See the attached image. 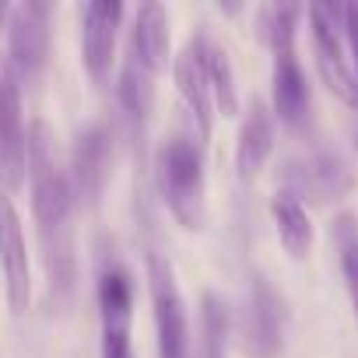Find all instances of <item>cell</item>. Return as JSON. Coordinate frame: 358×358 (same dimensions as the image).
Wrapping results in <instances>:
<instances>
[{
	"label": "cell",
	"instance_id": "6da1fadb",
	"mask_svg": "<svg viewBox=\"0 0 358 358\" xmlns=\"http://www.w3.org/2000/svg\"><path fill=\"white\" fill-rule=\"evenodd\" d=\"M25 148H29V190H32V215L43 236L46 250V267L53 278V292H71L74 281V253H71V179L57 165L53 151V130L46 120H32L25 130Z\"/></svg>",
	"mask_w": 358,
	"mask_h": 358
},
{
	"label": "cell",
	"instance_id": "7a4b0ae2",
	"mask_svg": "<svg viewBox=\"0 0 358 358\" xmlns=\"http://www.w3.org/2000/svg\"><path fill=\"white\" fill-rule=\"evenodd\" d=\"M302 8L295 4H271L260 8V39L274 53V71H271V102L274 113L281 116L285 127L299 130L309 123V81L295 53V32H299Z\"/></svg>",
	"mask_w": 358,
	"mask_h": 358
},
{
	"label": "cell",
	"instance_id": "3957f363",
	"mask_svg": "<svg viewBox=\"0 0 358 358\" xmlns=\"http://www.w3.org/2000/svg\"><path fill=\"white\" fill-rule=\"evenodd\" d=\"M155 183L172 211V218L187 232L204 229L208 218V183H204V155L190 134H172L155 151Z\"/></svg>",
	"mask_w": 358,
	"mask_h": 358
},
{
	"label": "cell",
	"instance_id": "277c9868",
	"mask_svg": "<svg viewBox=\"0 0 358 358\" xmlns=\"http://www.w3.org/2000/svg\"><path fill=\"white\" fill-rule=\"evenodd\" d=\"M309 36H313V57H316V71L320 81L327 85V92L334 99H341L344 106L358 109V78L355 67L344 57V8L341 4H309Z\"/></svg>",
	"mask_w": 358,
	"mask_h": 358
},
{
	"label": "cell",
	"instance_id": "5b68a950",
	"mask_svg": "<svg viewBox=\"0 0 358 358\" xmlns=\"http://www.w3.org/2000/svg\"><path fill=\"white\" fill-rule=\"evenodd\" d=\"M148 292H151V309H155L158 355L162 358H190L187 302L176 285L172 264L158 250H148Z\"/></svg>",
	"mask_w": 358,
	"mask_h": 358
},
{
	"label": "cell",
	"instance_id": "8992f818",
	"mask_svg": "<svg viewBox=\"0 0 358 358\" xmlns=\"http://www.w3.org/2000/svg\"><path fill=\"white\" fill-rule=\"evenodd\" d=\"M239 351L250 358H278L285 341V299L264 274H253L250 295L236 316Z\"/></svg>",
	"mask_w": 358,
	"mask_h": 358
},
{
	"label": "cell",
	"instance_id": "52a82bcc",
	"mask_svg": "<svg viewBox=\"0 0 358 358\" xmlns=\"http://www.w3.org/2000/svg\"><path fill=\"white\" fill-rule=\"evenodd\" d=\"M50 60V8L46 4H18L8 15V71L15 74L18 88L36 85Z\"/></svg>",
	"mask_w": 358,
	"mask_h": 358
},
{
	"label": "cell",
	"instance_id": "ba28073f",
	"mask_svg": "<svg viewBox=\"0 0 358 358\" xmlns=\"http://www.w3.org/2000/svg\"><path fill=\"white\" fill-rule=\"evenodd\" d=\"M285 183H288L285 190L299 201L309 197L313 204H330L355 187V169L337 151H313L285 165Z\"/></svg>",
	"mask_w": 358,
	"mask_h": 358
},
{
	"label": "cell",
	"instance_id": "9c48e42d",
	"mask_svg": "<svg viewBox=\"0 0 358 358\" xmlns=\"http://www.w3.org/2000/svg\"><path fill=\"white\" fill-rule=\"evenodd\" d=\"M208 32H194L187 50L176 57L172 64V78H176V92L179 99L187 102L190 116H194V130H197V141L208 144L211 130H215V99H211V81H208Z\"/></svg>",
	"mask_w": 358,
	"mask_h": 358
},
{
	"label": "cell",
	"instance_id": "30bf717a",
	"mask_svg": "<svg viewBox=\"0 0 358 358\" xmlns=\"http://www.w3.org/2000/svg\"><path fill=\"white\" fill-rule=\"evenodd\" d=\"M109 155H113V134L102 120L78 130L74 148H71V176L67 179H71V194L88 208H95L106 190Z\"/></svg>",
	"mask_w": 358,
	"mask_h": 358
},
{
	"label": "cell",
	"instance_id": "8fae6325",
	"mask_svg": "<svg viewBox=\"0 0 358 358\" xmlns=\"http://www.w3.org/2000/svg\"><path fill=\"white\" fill-rule=\"evenodd\" d=\"M29 148L22 123V88L8 64H0V176L11 190H22L29 176Z\"/></svg>",
	"mask_w": 358,
	"mask_h": 358
},
{
	"label": "cell",
	"instance_id": "7c38bea8",
	"mask_svg": "<svg viewBox=\"0 0 358 358\" xmlns=\"http://www.w3.org/2000/svg\"><path fill=\"white\" fill-rule=\"evenodd\" d=\"M123 22V4L120 0H92L81 15V64L92 81H106L113 71V53H116V36Z\"/></svg>",
	"mask_w": 358,
	"mask_h": 358
},
{
	"label": "cell",
	"instance_id": "4fadbf2b",
	"mask_svg": "<svg viewBox=\"0 0 358 358\" xmlns=\"http://www.w3.org/2000/svg\"><path fill=\"white\" fill-rule=\"evenodd\" d=\"M0 271H4V292L11 313H25L32 299V274H29V246L22 218L11 197H0Z\"/></svg>",
	"mask_w": 358,
	"mask_h": 358
},
{
	"label": "cell",
	"instance_id": "5bb4252c",
	"mask_svg": "<svg viewBox=\"0 0 358 358\" xmlns=\"http://www.w3.org/2000/svg\"><path fill=\"white\" fill-rule=\"evenodd\" d=\"M274 151V116L267 109L264 99H253L250 109H246V120L239 127V137H236V169H239V179H253L260 176V169L267 165Z\"/></svg>",
	"mask_w": 358,
	"mask_h": 358
},
{
	"label": "cell",
	"instance_id": "9a60e30c",
	"mask_svg": "<svg viewBox=\"0 0 358 358\" xmlns=\"http://www.w3.org/2000/svg\"><path fill=\"white\" fill-rule=\"evenodd\" d=\"M99 313H102V334H130L134 278L120 260H106L99 271Z\"/></svg>",
	"mask_w": 358,
	"mask_h": 358
},
{
	"label": "cell",
	"instance_id": "2e32d148",
	"mask_svg": "<svg viewBox=\"0 0 358 358\" xmlns=\"http://www.w3.org/2000/svg\"><path fill=\"white\" fill-rule=\"evenodd\" d=\"M169 46H172V29H169V11L162 4H141L134 18V39L130 53L151 71L162 74L169 67Z\"/></svg>",
	"mask_w": 358,
	"mask_h": 358
},
{
	"label": "cell",
	"instance_id": "e0dca14e",
	"mask_svg": "<svg viewBox=\"0 0 358 358\" xmlns=\"http://www.w3.org/2000/svg\"><path fill=\"white\" fill-rule=\"evenodd\" d=\"M116 102H120V113L130 123V130L134 134H144V127L151 120V109H155V74L134 53H127V60L120 67Z\"/></svg>",
	"mask_w": 358,
	"mask_h": 358
},
{
	"label": "cell",
	"instance_id": "ac0fdd59",
	"mask_svg": "<svg viewBox=\"0 0 358 358\" xmlns=\"http://www.w3.org/2000/svg\"><path fill=\"white\" fill-rule=\"evenodd\" d=\"M271 218H274V229H278V239H281L285 253L292 260H306L313 253V243H316L313 218H309L306 204L299 197H292L288 190H278L271 197Z\"/></svg>",
	"mask_w": 358,
	"mask_h": 358
},
{
	"label": "cell",
	"instance_id": "d6986e66",
	"mask_svg": "<svg viewBox=\"0 0 358 358\" xmlns=\"http://www.w3.org/2000/svg\"><path fill=\"white\" fill-rule=\"evenodd\" d=\"M229 330H232V316L225 309V302L215 292L201 295V323H197V348L190 358H225V344H229Z\"/></svg>",
	"mask_w": 358,
	"mask_h": 358
},
{
	"label": "cell",
	"instance_id": "ffe728a7",
	"mask_svg": "<svg viewBox=\"0 0 358 358\" xmlns=\"http://www.w3.org/2000/svg\"><path fill=\"white\" fill-rule=\"evenodd\" d=\"M330 239H334V250H337L344 288H348V295L355 302V313H358V215L355 211H341L330 222Z\"/></svg>",
	"mask_w": 358,
	"mask_h": 358
},
{
	"label": "cell",
	"instance_id": "44dd1931",
	"mask_svg": "<svg viewBox=\"0 0 358 358\" xmlns=\"http://www.w3.org/2000/svg\"><path fill=\"white\" fill-rule=\"evenodd\" d=\"M208 81H211V99L222 116L239 113V88H236V67L225 46H208Z\"/></svg>",
	"mask_w": 358,
	"mask_h": 358
},
{
	"label": "cell",
	"instance_id": "7402d4cb",
	"mask_svg": "<svg viewBox=\"0 0 358 358\" xmlns=\"http://www.w3.org/2000/svg\"><path fill=\"white\" fill-rule=\"evenodd\" d=\"M344 36H348V43H351L355 78H358V4H344Z\"/></svg>",
	"mask_w": 358,
	"mask_h": 358
},
{
	"label": "cell",
	"instance_id": "603a6c76",
	"mask_svg": "<svg viewBox=\"0 0 358 358\" xmlns=\"http://www.w3.org/2000/svg\"><path fill=\"white\" fill-rule=\"evenodd\" d=\"M355 144H358V141H355Z\"/></svg>",
	"mask_w": 358,
	"mask_h": 358
}]
</instances>
